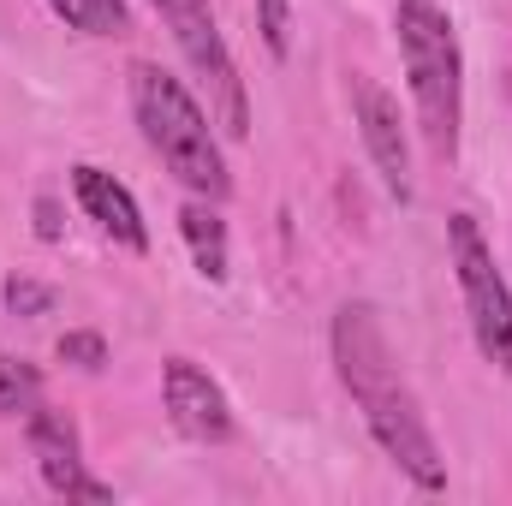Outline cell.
Masks as SVG:
<instances>
[{"mask_svg": "<svg viewBox=\"0 0 512 506\" xmlns=\"http://www.w3.org/2000/svg\"><path fill=\"white\" fill-rule=\"evenodd\" d=\"M334 364H340L346 393L364 405V423L382 441L387 459L417 489H429V495L447 489V459H441V447H435V435H429L411 387L399 381V364L387 352V334H382V322H376L370 304H346L334 316Z\"/></svg>", "mask_w": 512, "mask_h": 506, "instance_id": "6da1fadb", "label": "cell"}, {"mask_svg": "<svg viewBox=\"0 0 512 506\" xmlns=\"http://www.w3.org/2000/svg\"><path fill=\"white\" fill-rule=\"evenodd\" d=\"M393 30H399V60H405V78H411L423 143H429L435 161H453L459 120H465V60H459L453 18L435 0H399Z\"/></svg>", "mask_w": 512, "mask_h": 506, "instance_id": "7a4b0ae2", "label": "cell"}, {"mask_svg": "<svg viewBox=\"0 0 512 506\" xmlns=\"http://www.w3.org/2000/svg\"><path fill=\"white\" fill-rule=\"evenodd\" d=\"M131 108H137V126L149 137V149L167 161V173L179 185H191L197 197L221 203L233 191V173L221 161V143L209 131V114L191 102V90L161 72V66H137L131 72Z\"/></svg>", "mask_w": 512, "mask_h": 506, "instance_id": "3957f363", "label": "cell"}, {"mask_svg": "<svg viewBox=\"0 0 512 506\" xmlns=\"http://www.w3.org/2000/svg\"><path fill=\"white\" fill-rule=\"evenodd\" d=\"M155 12H161V24L173 30L179 54H185V60L197 66V78L209 84V108H215L221 131H227V137H245V131H251L245 84H239V66H233V54H227V36H221L209 0H155Z\"/></svg>", "mask_w": 512, "mask_h": 506, "instance_id": "277c9868", "label": "cell"}, {"mask_svg": "<svg viewBox=\"0 0 512 506\" xmlns=\"http://www.w3.org/2000/svg\"><path fill=\"white\" fill-rule=\"evenodd\" d=\"M447 245H453L465 316H471V334H477L483 358L512 370V292H507V280H501V268H495V256H489V245H483V233H477V221L453 215L447 221Z\"/></svg>", "mask_w": 512, "mask_h": 506, "instance_id": "5b68a950", "label": "cell"}, {"mask_svg": "<svg viewBox=\"0 0 512 506\" xmlns=\"http://www.w3.org/2000/svg\"><path fill=\"white\" fill-rule=\"evenodd\" d=\"M30 453H36V471H42V483H48L54 495H66V501H96V506L114 501V489L84 471V459H78V429H72L66 411H42V405L30 411Z\"/></svg>", "mask_w": 512, "mask_h": 506, "instance_id": "8992f818", "label": "cell"}, {"mask_svg": "<svg viewBox=\"0 0 512 506\" xmlns=\"http://www.w3.org/2000/svg\"><path fill=\"white\" fill-rule=\"evenodd\" d=\"M352 114L364 131V149L376 161V173L387 179L393 197H411V149H405V120H399V102L387 96L376 78L352 72Z\"/></svg>", "mask_w": 512, "mask_h": 506, "instance_id": "52a82bcc", "label": "cell"}, {"mask_svg": "<svg viewBox=\"0 0 512 506\" xmlns=\"http://www.w3.org/2000/svg\"><path fill=\"white\" fill-rule=\"evenodd\" d=\"M161 393H167V417L179 435H191V441H227L233 435V405H227L221 381L197 370L191 358H167Z\"/></svg>", "mask_w": 512, "mask_h": 506, "instance_id": "ba28073f", "label": "cell"}, {"mask_svg": "<svg viewBox=\"0 0 512 506\" xmlns=\"http://www.w3.org/2000/svg\"><path fill=\"white\" fill-rule=\"evenodd\" d=\"M72 191H78L84 215H90L114 245H126V251H149V233H143L137 197H131L114 173H102V167H90V161H84V167H72Z\"/></svg>", "mask_w": 512, "mask_h": 506, "instance_id": "9c48e42d", "label": "cell"}, {"mask_svg": "<svg viewBox=\"0 0 512 506\" xmlns=\"http://www.w3.org/2000/svg\"><path fill=\"white\" fill-rule=\"evenodd\" d=\"M179 233H185V245L197 256V274H203V280H227V227H221V215L209 209V197L179 209Z\"/></svg>", "mask_w": 512, "mask_h": 506, "instance_id": "30bf717a", "label": "cell"}, {"mask_svg": "<svg viewBox=\"0 0 512 506\" xmlns=\"http://www.w3.org/2000/svg\"><path fill=\"white\" fill-rule=\"evenodd\" d=\"M54 18H66L84 36H126L131 30V6L126 0H48Z\"/></svg>", "mask_w": 512, "mask_h": 506, "instance_id": "8fae6325", "label": "cell"}, {"mask_svg": "<svg viewBox=\"0 0 512 506\" xmlns=\"http://www.w3.org/2000/svg\"><path fill=\"white\" fill-rule=\"evenodd\" d=\"M36 399H42V376H36L24 358H6V352H0V417L36 411Z\"/></svg>", "mask_w": 512, "mask_h": 506, "instance_id": "7c38bea8", "label": "cell"}, {"mask_svg": "<svg viewBox=\"0 0 512 506\" xmlns=\"http://www.w3.org/2000/svg\"><path fill=\"white\" fill-rule=\"evenodd\" d=\"M256 18H262V42H268V54L286 60V54H292V6H286V0H256Z\"/></svg>", "mask_w": 512, "mask_h": 506, "instance_id": "4fadbf2b", "label": "cell"}, {"mask_svg": "<svg viewBox=\"0 0 512 506\" xmlns=\"http://www.w3.org/2000/svg\"><path fill=\"white\" fill-rule=\"evenodd\" d=\"M6 310L12 316H48L54 310V286H42V280H6Z\"/></svg>", "mask_w": 512, "mask_h": 506, "instance_id": "5bb4252c", "label": "cell"}, {"mask_svg": "<svg viewBox=\"0 0 512 506\" xmlns=\"http://www.w3.org/2000/svg\"><path fill=\"white\" fill-rule=\"evenodd\" d=\"M60 358L78 370H102L108 364V340L102 334H60Z\"/></svg>", "mask_w": 512, "mask_h": 506, "instance_id": "9a60e30c", "label": "cell"}, {"mask_svg": "<svg viewBox=\"0 0 512 506\" xmlns=\"http://www.w3.org/2000/svg\"><path fill=\"white\" fill-rule=\"evenodd\" d=\"M36 233H42V239H60V209H54L48 197L36 203Z\"/></svg>", "mask_w": 512, "mask_h": 506, "instance_id": "2e32d148", "label": "cell"}]
</instances>
